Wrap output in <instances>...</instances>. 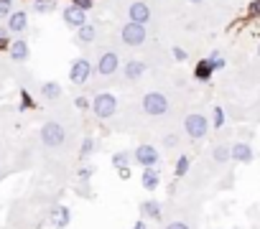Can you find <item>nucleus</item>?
I'll return each mask as SVG.
<instances>
[{"label": "nucleus", "instance_id": "obj_1", "mask_svg": "<svg viewBox=\"0 0 260 229\" xmlns=\"http://www.w3.org/2000/svg\"><path fill=\"white\" fill-rule=\"evenodd\" d=\"M89 109L94 112V118L107 120V118H112V114L117 112V97L110 94V92H100V94L92 97V107Z\"/></svg>", "mask_w": 260, "mask_h": 229}, {"label": "nucleus", "instance_id": "obj_2", "mask_svg": "<svg viewBox=\"0 0 260 229\" xmlns=\"http://www.w3.org/2000/svg\"><path fill=\"white\" fill-rule=\"evenodd\" d=\"M120 39H122V44H127V46H143L146 39H148V31H146L143 23L127 21V23L120 26Z\"/></svg>", "mask_w": 260, "mask_h": 229}, {"label": "nucleus", "instance_id": "obj_3", "mask_svg": "<svg viewBox=\"0 0 260 229\" xmlns=\"http://www.w3.org/2000/svg\"><path fill=\"white\" fill-rule=\"evenodd\" d=\"M64 140H67V130L59 123L49 120L41 125V143L46 148H59V145H64Z\"/></svg>", "mask_w": 260, "mask_h": 229}, {"label": "nucleus", "instance_id": "obj_4", "mask_svg": "<svg viewBox=\"0 0 260 229\" xmlns=\"http://www.w3.org/2000/svg\"><path fill=\"white\" fill-rule=\"evenodd\" d=\"M184 130H186V135L191 140H202L209 133V120L204 118V114H199V112H191L189 118L184 120Z\"/></svg>", "mask_w": 260, "mask_h": 229}, {"label": "nucleus", "instance_id": "obj_5", "mask_svg": "<svg viewBox=\"0 0 260 229\" xmlns=\"http://www.w3.org/2000/svg\"><path fill=\"white\" fill-rule=\"evenodd\" d=\"M133 161H136L141 168H156V166L161 163V153H158L156 145L143 143V145H138V148L133 150Z\"/></svg>", "mask_w": 260, "mask_h": 229}, {"label": "nucleus", "instance_id": "obj_6", "mask_svg": "<svg viewBox=\"0 0 260 229\" xmlns=\"http://www.w3.org/2000/svg\"><path fill=\"white\" fill-rule=\"evenodd\" d=\"M169 109V97L161 94V92H148L143 97V112L151 114V118H161V114H166Z\"/></svg>", "mask_w": 260, "mask_h": 229}, {"label": "nucleus", "instance_id": "obj_7", "mask_svg": "<svg viewBox=\"0 0 260 229\" xmlns=\"http://www.w3.org/2000/svg\"><path fill=\"white\" fill-rule=\"evenodd\" d=\"M92 61L89 59H77V61H72V66H69V79H72V84H87L89 82V77H92Z\"/></svg>", "mask_w": 260, "mask_h": 229}, {"label": "nucleus", "instance_id": "obj_8", "mask_svg": "<svg viewBox=\"0 0 260 229\" xmlns=\"http://www.w3.org/2000/svg\"><path fill=\"white\" fill-rule=\"evenodd\" d=\"M127 21L148 26V23H151V8H148V3H143V0L130 3V6H127Z\"/></svg>", "mask_w": 260, "mask_h": 229}, {"label": "nucleus", "instance_id": "obj_9", "mask_svg": "<svg viewBox=\"0 0 260 229\" xmlns=\"http://www.w3.org/2000/svg\"><path fill=\"white\" fill-rule=\"evenodd\" d=\"M61 18H64V23H67L69 28H74V31H77L79 26H84V23H87V11H82L79 6H74V3H72V6H67V8L61 11Z\"/></svg>", "mask_w": 260, "mask_h": 229}, {"label": "nucleus", "instance_id": "obj_10", "mask_svg": "<svg viewBox=\"0 0 260 229\" xmlns=\"http://www.w3.org/2000/svg\"><path fill=\"white\" fill-rule=\"evenodd\" d=\"M117 69H120V56H117L115 51L100 54V59H97V71H100L102 77H110V74H115Z\"/></svg>", "mask_w": 260, "mask_h": 229}, {"label": "nucleus", "instance_id": "obj_11", "mask_svg": "<svg viewBox=\"0 0 260 229\" xmlns=\"http://www.w3.org/2000/svg\"><path fill=\"white\" fill-rule=\"evenodd\" d=\"M8 54H11V59L13 61H28V56H31V49H28V41H23V39H13L11 44H8Z\"/></svg>", "mask_w": 260, "mask_h": 229}, {"label": "nucleus", "instance_id": "obj_12", "mask_svg": "<svg viewBox=\"0 0 260 229\" xmlns=\"http://www.w3.org/2000/svg\"><path fill=\"white\" fill-rule=\"evenodd\" d=\"M28 28V13L26 11H11L8 16V31L11 33H23Z\"/></svg>", "mask_w": 260, "mask_h": 229}, {"label": "nucleus", "instance_id": "obj_13", "mask_svg": "<svg viewBox=\"0 0 260 229\" xmlns=\"http://www.w3.org/2000/svg\"><path fill=\"white\" fill-rule=\"evenodd\" d=\"M230 156H232V161H237V163H250V161L255 158L250 143H235V145H230Z\"/></svg>", "mask_w": 260, "mask_h": 229}, {"label": "nucleus", "instance_id": "obj_14", "mask_svg": "<svg viewBox=\"0 0 260 229\" xmlns=\"http://www.w3.org/2000/svg\"><path fill=\"white\" fill-rule=\"evenodd\" d=\"M141 183H143L146 191H156V188L161 186V171H158V166H156V168H143Z\"/></svg>", "mask_w": 260, "mask_h": 229}, {"label": "nucleus", "instance_id": "obj_15", "mask_svg": "<svg viewBox=\"0 0 260 229\" xmlns=\"http://www.w3.org/2000/svg\"><path fill=\"white\" fill-rule=\"evenodd\" d=\"M143 74H146V64L138 61V59H130V61L122 66V77H125L127 82H136V79H141Z\"/></svg>", "mask_w": 260, "mask_h": 229}, {"label": "nucleus", "instance_id": "obj_16", "mask_svg": "<svg viewBox=\"0 0 260 229\" xmlns=\"http://www.w3.org/2000/svg\"><path fill=\"white\" fill-rule=\"evenodd\" d=\"M69 221H72V211H69V206H56L54 214H51V224H54V229H67Z\"/></svg>", "mask_w": 260, "mask_h": 229}, {"label": "nucleus", "instance_id": "obj_17", "mask_svg": "<svg viewBox=\"0 0 260 229\" xmlns=\"http://www.w3.org/2000/svg\"><path fill=\"white\" fill-rule=\"evenodd\" d=\"M39 94H41L44 99L54 102V99L61 97V84H56V82H44V84L39 87Z\"/></svg>", "mask_w": 260, "mask_h": 229}, {"label": "nucleus", "instance_id": "obj_18", "mask_svg": "<svg viewBox=\"0 0 260 229\" xmlns=\"http://www.w3.org/2000/svg\"><path fill=\"white\" fill-rule=\"evenodd\" d=\"M94 39H97V26H92L89 21L77 28V41H79V44H92Z\"/></svg>", "mask_w": 260, "mask_h": 229}, {"label": "nucleus", "instance_id": "obj_19", "mask_svg": "<svg viewBox=\"0 0 260 229\" xmlns=\"http://www.w3.org/2000/svg\"><path fill=\"white\" fill-rule=\"evenodd\" d=\"M212 74H214V69H212L209 59H202V61L194 66V79H197V82H209Z\"/></svg>", "mask_w": 260, "mask_h": 229}, {"label": "nucleus", "instance_id": "obj_20", "mask_svg": "<svg viewBox=\"0 0 260 229\" xmlns=\"http://www.w3.org/2000/svg\"><path fill=\"white\" fill-rule=\"evenodd\" d=\"M141 214H143V219H161V204L156 199H148L141 204Z\"/></svg>", "mask_w": 260, "mask_h": 229}, {"label": "nucleus", "instance_id": "obj_21", "mask_svg": "<svg viewBox=\"0 0 260 229\" xmlns=\"http://www.w3.org/2000/svg\"><path fill=\"white\" fill-rule=\"evenodd\" d=\"M130 161H133V153H130V150H117V153H112V158H110V163H112L115 168L130 166Z\"/></svg>", "mask_w": 260, "mask_h": 229}, {"label": "nucleus", "instance_id": "obj_22", "mask_svg": "<svg viewBox=\"0 0 260 229\" xmlns=\"http://www.w3.org/2000/svg\"><path fill=\"white\" fill-rule=\"evenodd\" d=\"M189 168H191V158H189V156H181V158H176L174 176H176V178H184V176L189 173Z\"/></svg>", "mask_w": 260, "mask_h": 229}, {"label": "nucleus", "instance_id": "obj_23", "mask_svg": "<svg viewBox=\"0 0 260 229\" xmlns=\"http://www.w3.org/2000/svg\"><path fill=\"white\" fill-rule=\"evenodd\" d=\"M212 158H214V163H227V161H232L227 145H217V148L212 150Z\"/></svg>", "mask_w": 260, "mask_h": 229}, {"label": "nucleus", "instance_id": "obj_24", "mask_svg": "<svg viewBox=\"0 0 260 229\" xmlns=\"http://www.w3.org/2000/svg\"><path fill=\"white\" fill-rule=\"evenodd\" d=\"M94 148H97L94 138H84V140H82V148H79V156H82V158H89V156L94 153Z\"/></svg>", "mask_w": 260, "mask_h": 229}, {"label": "nucleus", "instance_id": "obj_25", "mask_svg": "<svg viewBox=\"0 0 260 229\" xmlns=\"http://www.w3.org/2000/svg\"><path fill=\"white\" fill-rule=\"evenodd\" d=\"M207 59H209V64H212V69H214V71L224 69V64H227V61H224V56H222L219 51H212V54H209Z\"/></svg>", "mask_w": 260, "mask_h": 229}, {"label": "nucleus", "instance_id": "obj_26", "mask_svg": "<svg viewBox=\"0 0 260 229\" xmlns=\"http://www.w3.org/2000/svg\"><path fill=\"white\" fill-rule=\"evenodd\" d=\"M34 11H36V13H49V11H54V0H34Z\"/></svg>", "mask_w": 260, "mask_h": 229}, {"label": "nucleus", "instance_id": "obj_27", "mask_svg": "<svg viewBox=\"0 0 260 229\" xmlns=\"http://www.w3.org/2000/svg\"><path fill=\"white\" fill-rule=\"evenodd\" d=\"M212 125H214L217 130L224 125V109H222V107H214V112H212Z\"/></svg>", "mask_w": 260, "mask_h": 229}, {"label": "nucleus", "instance_id": "obj_28", "mask_svg": "<svg viewBox=\"0 0 260 229\" xmlns=\"http://www.w3.org/2000/svg\"><path fill=\"white\" fill-rule=\"evenodd\" d=\"M171 56H174V61H179V64H184V61L189 59L186 49H181V46H171Z\"/></svg>", "mask_w": 260, "mask_h": 229}, {"label": "nucleus", "instance_id": "obj_29", "mask_svg": "<svg viewBox=\"0 0 260 229\" xmlns=\"http://www.w3.org/2000/svg\"><path fill=\"white\" fill-rule=\"evenodd\" d=\"M92 176H94V166H89V163H87V166H82V168H79V181H82V183H87Z\"/></svg>", "mask_w": 260, "mask_h": 229}, {"label": "nucleus", "instance_id": "obj_30", "mask_svg": "<svg viewBox=\"0 0 260 229\" xmlns=\"http://www.w3.org/2000/svg\"><path fill=\"white\" fill-rule=\"evenodd\" d=\"M13 11V0H0V18H8Z\"/></svg>", "mask_w": 260, "mask_h": 229}, {"label": "nucleus", "instance_id": "obj_31", "mask_svg": "<svg viewBox=\"0 0 260 229\" xmlns=\"http://www.w3.org/2000/svg\"><path fill=\"white\" fill-rule=\"evenodd\" d=\"M74 107H77V109H87V107H92V99H87V97H74Z\"/></svg>", "mask_w": 260, "mask_h": 229}, {"label": "nucleus", "instance_id": "obj_32", "mask_svg": "<svg viewBox=\"0 0 260 229\" xmlns=\"http://www.w3.org/2000/svg\"><path fill=\"white\" fill-rule=\"evenodd\" d=\"M8 33H11L8 26H6V28H0V49H8V44H11V41H8Z\"/></svg>", "mask_w": 260, "mask_h": 229}, {"label": "nucleus", "instance_id": "obj_33", "mask_svg": "<svg viewBox=\"0 0 260 229\" xmlns=\"http://www.w3.org/2000/svg\"><path fill=\"white\" fill-rule=\"evenodd\" d=\"M179 145V138L176 135H166L164 138V148H176Z\"/></svg>", "mask_w": 260, "mask_h": 229}, {"label": "nucleus", "instance_id": "obj_34", "mask_svg": "<svg viewBox=\"0 0 260 229\" xmlns=\"http://www.w3.org/2000/svg\"><path fill=\"white\" fill-rule=\"evenodd\" d=\"M164 229H191V226H189L186 221H169Z\"/></svg>", "mask_w": 260, "mask_h": 229}, {"label": "nucleus", "instance_id": "obj_35", "mask_svg": "<svg viewBox=\"0 0 260 229\" xmlns=\"http://www.w3.org/2000/svg\"><path fill=\"white\" fill-rule=\"evenodd\" d=\"M72 3H74V6H79L82 11H92V6H94L92 0H72Z\"/></svg>", "mask_w": 260, "mask_h": 229}, {"label": "nucleus", "instance_id": "obj_36", "mask_svg": "<svg viewBox=\"0 0 260 229\" xmlns=\"http://www.w3.org/2000/svg\"><path fill=\"white\" fill-rule=\"evenodd\" d=\"M117 176H120L122 181H127V178H130V166H122V168H117Z\"/></svg>", "mask_w": 260, "mask_h": 229}, {"label": "nucleus", "instance_id": "obj_37", "mask_svg": "<svg viewBox=\"0 0 260 229\" xmlns=\"http://www.w3.org/2000/svg\"><path fill=\"white\" fill-rule=\"evenodd\" d=\"M133 229H148V226H146V221H143V219H138V221L133 224Z\"/></svg>", "mask_w": 260, "mask_h": 229}, {"label": "nucleus", "instance_id": "obj_38", "mask_svg": "<svg viewBox=\"0 0 260 229\" xmlns=\"http://www.w3.org/2000/svg\"><path fill=\"white\" fill-rule=\"evenodd\" d=\"M252 13H260V0H257V3H252V8H250Z\"/></svg>", "mask_w": 260, "mask_h": 229}, {"label": "nucleus", "instance_id": "obj_39", "mask_svg": "<svg viewBox=\"0 0 260 229\" xmlns=\"http://www.w3.org/2000/svg\"><path fill=\"white\" fill-rule=\"evenodd\" d=\"M186 3H191V6H202L204 0H186Z\"/></svg>", "mask_w": 260, "mask_h": 229}, {"label": "nucleus", "instance_id": "obj_40", "mask_svg": "<svg viewBox=\"0 0 260 229\" xmlns=\"http://www.w3.org/2000/svg\"><path fill=\"white\" fill-rule=\"evenodd\" d=\"M257 56H260V44H257Z\"/></svg>", "mask_w": 260, "mask_h": 229}]
</instances>
